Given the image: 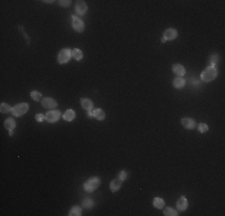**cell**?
Segmentation results:
<instances>
[{
    "label": "cell",
    "mask_w": 225,
    "mask_h": 216,
    "mask_svg": "<svg viewBox=\"0 0 225 216\" xmlns=\"http://www.w3.org/2000/svg\"><path fill=\"white\" fill-rule=\"evenodd\" d=\"M217 75H218V70L213 67V66H208L202 71L200 79L204 80V82H212L217 77Z\"/></svg>",
    "instance_id": "obj_1"
},
{
    "label": "cell",
    "mask_w": 225,
    "mask_h": 216,
    "mask_svg": "<svg viewBox=\"0 0 225 216\" xmlns=\"http://www.w3.org/2000/svg\"><path fill=\"white\" fill-rule=\"evenodd\" d=\"M99 185H101V179L97 177H92L84 183V190L86 192H94L96 188H98Z\"/></svg>",
    "instance_id": "obj_2"
},
{
    "label": "cell",
    "mask_w": 225,
    "mask_h": 216,
    "mask_svg": "<svg viewBox=\"0 0 225 216\" xmlns=\"http://www.w3.org/2000/svg\"><path fill=\"white\" fill-rule=\"evenodd\" d=\"M29 110V105L28 103H18L15 107H12V114L13 117H22Z\"/></svg>",
    "instance_id": "obj_3"
},
{
    "label": "cell",
    "mask_w": 225,
    "mask_h": 216,
    "mask_svg": "<svg viewBox=\"0 0 225 216\" xmlns=\"http://www.w3.org/2000/svg\"><path fill=\"white\" fill-rule=\"evenodd\" d=\"M71 57H72V49L64 48L60 50L59 55H58V61H59V64H66L69 61Z\"/></svg>",
    "instance_id": "obj_4"
},
{
    "label": "cell",
    "mask_w": 225,
    "mask_h": 216,
    "mask_svg": "<svg viewBox=\"0 0 225 216\" xmlns=\"http://www.w3.org/2000/svg\"><path fill=\"white\" fill-rule=\"evenodd\" d=\"M72 27H73V29L76 31H78V32H83L84 29H85L84 22L81 19H79L78 17H76V16H72Z\"/></svg>",
    "instance_id": "obj_5"
},
{
    "label": "cell",
    "mask_w": 225,
    "mask_h": 216,
    "mask_svg": "<svg viewBox=\"0 0 225 216\" xmlns=\"http://www.w3.org/2000/svg\"><path fill=\"white\" fill-rule=\"evenodd\" d=\"M61 117V113H60V110H49L48 113L46 114V120L48 121V123H56L59 118Z\"/></svg>",
    "instance_id": "obj_6"
},
{
    "label": "cell",
    "mask_w": 225,
    "mask_h": 216,
    "mask_svg": "<svg viewBox=\"0 0 225 216\" xmlns=\"http://www.w3.org/2000/svg\"><path fill=\"white\" fill-rule=\"evenodd\" d=\"M177 37V30L174 29V28H169L164 31V37L162 39V42H165L166 40H174Z\"/></svg>",
    "instance_id": "obj_7"
},
{
    "label": "cell",
    "mask_w": 225,
    "mask_h": 216,
    "mask_svg": "<svg viewBox=\"0 0 225 216\" xmlns=\"http://www.w3.org/2000/svg\"><path fill=\"white\" fill-rule=\"evenodd\" d=\"M41 103H42V106L44 108H48V109H52V108H55L58 106V102L54 100V98L52 97H44L42 98V101H41Z\"/></svg>",
    "instance_id": "obj_8"
},
{
    "label": "cell",
    "mask_w": 225,
    "mask_h": 216,
    "mask_svg": "<svg viewBox=\"0 0 225 216\" xmlns=\"http://www.w3.org/2000/svg\"><path fill=\"white\" fill-rule=\"evenodd\" d=\"M88 11V6L85 4V1H81V0H78L76 2V12L78 15H85Z\"/></svg>",
    "instance_id": "obj_9"
},
{
    "label": "cell",
    "mask_w": 225,
    "mask_h": 216,
    "mask_svg": "<svg viewBox=\"0 0 225 216\" xmlns=\"http://www.w3.org/2000/svg\"><path fill=\"white\" fill-rule=\"evenodd\" d=\"M181 124H182V126L185 128H187V130H193V128L196 126L194 119H192V118H183L181 120Z\"/></svg>",
    "instance_id": "obj_10"
},
{
    "label": "cell",
    "mask_w": 225,
    "mask_h": 216,
    "mask_svg": "<svg viewBox=\"0 0 225 216\" xmlns=\"http://www.w3.org/2000/svg\"><path fill=\"white\" fill-rule=\"evenodd\" d=\"M121 186H122V180L116 178V179H113L110 181V186L109 187H110V191L111 192H116V191H119L121 188Z\"/></svg>",
    "instance_id": "obj_11"
},
{
    "label": "cell",
    "mask_w": 225,
    "mask_h": 216,
    "mask_svg": "<svg viewBox=\"0 0 225 216\" xmlns=\"http://www.w3.org/2000/svg\"><path fill=\"white\" fill-rule=\"evenodd\" d=\"M80 105H81V107L84 108L85 110H92L94 109V102L90 98H86V97L80 98Z\"/></svg>",
    "instance_id": "obj_12"
},
{
    "label": "cell",
    "mask_w": 225,
    "mask_h": 216,
    "mask_svg": "<svg viewBox=\"0 0 225 216\" xmlns=\"http://www.w3.org/2000/svg\"><path fill=\"white\" fill-rule=\"evenodd\" d=\"M176 206L180 211H185L187 208H188V201H187L186 197H181L176 202Z\"/></svg>",
    "instance_id": "obj_13"
},
{
    "label": "cell",
    "mask_w": 225,
    "mask_h": 216,
    "mask_svg": "<svg viewBox=\"0 0 225 216\" xmlns=\"http://www.w3.org/2000/svg\"><path fill=\"white\" fill-rule=\"evenodd\" d=\"M173 72H174L175 75H177L178 77H182V76L186 73V70H185V67H183L182 65L175 64V65L173 66Z\"/></svg>",
    "instance_id": "obj_14"
},
{
    "label": "cell",
    "mask_w": 225,
    "mask_h": 216,
    "mask_svg": "<svg viewBox=\"0 0 225 216\" xmlns=\"http://www.w3.org/2000/svg\"><path fill=\"white\" fill-rule=\"evenodd\" d=\"M5 128L9 130V131H13V128L16 127V120L13 118H9L5 120Z\"/></svg>",
    "instance_id": "obj_15"
},
{
    "label": "cell",
    "mask_w": 225,
    "mask_h": 216,
    "mask_svg": "<svg viewBox=\"0 0 225 216\" xmlns=\"http://www.w3.org/2000/svg\"><path fill=\"white\" fill-rule=\"evenodd\" d=\"M74 118H76V112L73 109H67L64 113V119L66 121H72V120H74Z\"/></svg>",
    "instance_id": "obj_16"
},
{
    "label": "cell",
    "mask_w": 225,
    "mask_h": 216,
    "mask_svg": "<svg viewBox=\"0 0 225 216\" xmlns=\"http://www.w3.org/2000/svg\"><path fill=\"white\" fill-rule=\"evenodd\" d=\"M185 84H186V80L182 78V77H177V78H175L174 79V83H173V85H174L176 89L183 88Z\"/></svg>",
    "instance_id": "obj_17"
},
{
    "label": "cell",
    "mask_w": 225,
    "mask_h": 216,
    "mask_svg": "<svg viewBox=\"0 0 225 216\" xmlns=\"http://www.w3.org/2000/svg\"><path fill=\"white\" fill-rule=\"evenodd\" d=\"M164 199H162V198H159V197H156L155 199H153V205L155 208L157 209H163L164 208Z\"/></svg>",
    "instance_id": "obj_18"
},
{
    "label": "cell",
    "mask_w": 225,
    "mask_h": 216,
    "mask_svg": "<svg viewBox=\"0 0 225 216\" xmlns=\"http://www.w3.org/2000/svg\"><path fill=\"white\" fill-rule=\"evenodd\" d=\"M94 117L97 119V120H104V118H106V113H104L102 109H95V110H94Z\"/></svg>",
    "instance_id": "obj_19"
},
{
    "label": "cell",
    "mask_w": 225,
    "mask_h": 216,
    "mask_svg": "<svg viewBox=\"0 0 225 216\" xmlns=\"http://www.w3.org/2000/svg\"><path fill=\"white\" fill-rule=\"evenodd\" d=\"M72 57L76 60H81L83 59V52L79 48H74L72 49Z\"/></svg>",
    "instance_id": "obj_20"
},
{
    "label": "cell",
    "mask_w": 225,
    "mask_h": 216,
    "mask_svg": "<svg viewBox=\"0 0 225 216\" xmlns=\"http://www.w3.org/2000/svg\"><path fill=\"white\" fill-rule=\"evenodd\" d=\"M69 216H80L81 215V209L79 206H73L71 210H69Z\"/></svg>",
    "instance_id": "obj_21"
},
{
    "label": "cell",
    "mask_w": 225,
    "mask_h": 216,
    "mask_svg": "<svg viewBox=\"0 0 225 216\" xmlns=\"http://www.w3.org/2000/svg\"><path fill=\"white\" fill-rule=\"evenodd\" d=\"M163 213H164V215L165 216H177L178 215V213H177L175 209H173V208H165Z\"/></svg>",
    "instance_id": "obj_22"
},
{
    "label": "cell",
    "mask_w": 225,
    "mask_h": 216,
    "mask_svg": "<svg viewBox=\"0 0 225 216\" xmlns=\"http://www.w3.org/2000/svg\"><path fill=\"white\" fill-rule=\"evenodd\" d=\"M0 112H1V113L12 112V107H10L7 103H1V105H0Z\"/></svg>",
    "instance_id": "obj_23"
},
{
    "label": "cell",
    "mask_w": 225,
    "mask_h": 216,
    "mask_svg": "<svg viewBox=\"0 0 225 216\" xmlns=\"http://www.w3.org/2000/svg\"><path fill=\"white\" fill-rule=\"evenodd\" d=\"M30 96H31L32 100H35V101H40L42 98V94L40 91H31L30 93Z\"/></svg>",
    "instance_id": "obj_24"
},
{
    "label": "cell",
    "mask_w": 225,
    "mask_h": 216,
    "mask_svg": "<svg viewBox=\"0 0 225 216\" xmlns=\"http://www.w3.org/2000/svg\"><path fill=\"white\" fill-rule=\"evenodd\" d=\"M83 206H84V208H86V209H91V208H92V206H94V202H92V201H91V199H84V201H83Z\"/></svg>",
    "instance_id": "obj_25"
},
{
    "label": "cell",
    "mask_w": 225,
    "mask_h": 216,
    "mask_svg": "<svg viewBox=\"0 0 225 216\" xmlns=\"http://www.w3.org/2000/svg\"><path fill=\"white\" fill-rule=\"evenodd\" d=\"M198 128H199V132H201V133H205V132H207V131H208V126H207L206 124H204V123L199 124Z\"/></svg>",
    "instance_id": "obj_26"
},
{
    "label": "cell",
    "mask_w": 225,
    "mask_h": 216,
    "mask_svg": "<svg viewBox=\"0 0 225 216\" xmlns=\"http://www.w3.org/2000/svg\"><path fill=\"white\" fill-rule=\"evenodd\" d=\"M210 60H211V66L215 67V64L218 63V55H217V54H213V55L210 58Z\"/></svg>",
    "instance_id": "obj_27"
},
{
    "label": "cell",
    "mask_w": 225,
    "mask_h": 216,
    "mask_svg": "<svg viewBox=\"0 0 225 216\" xmlns=\"http://www.w3.org/2000/svg\"><path fill=\"white\" fill-rule=\"evenodd\" d=\"M119 179H121L122 181H123V180H126V179H127V172H126V171H121V172H119Z\"/></svg>",
    "instance_id": "obj_28"
},
{
    "label": "cell",
    "mask_w": 225,
    "mask_h": 216,
    "mask_svg": "<svg viewBox=\"0 0 225 216\" xmlns=\"http://www.w3.org/2000/svg\"><path fill=\"white\" fill-rule=\"evenodd\" d=\"M59 4L61 5V6H65V7H67V6H69V5H71V1H69V0H65V1H64V0H60Z\"/></svg>",
    "instance_id": "obj_29"
},
{
    "label": "cell",
    "mask_w": 225,
    "mask_h": 216,
    "mask_svg": "<svg viewBox=\"0 0 225 216\" xmlns=\"http://www.w3.org/2000/svg\"><path fill=\"white\" fill-rule=\"evenodd\" d=\"M35 118H36V120H37V121H40V123H41V121H43V120L46 119V115H43V114H37Z\"/></svg>",
    "instance_id": "obj_30"
}]
</instances>
